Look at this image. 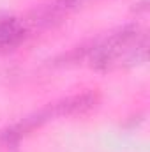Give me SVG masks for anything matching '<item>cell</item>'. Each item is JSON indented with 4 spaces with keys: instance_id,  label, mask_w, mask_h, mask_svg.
I'll use <instances>...</instances> for the list:
<instances>
[{
    "instance_id": "cell-2",
    "label": "cell",
    "mask_w": 150,
    "mask_h": 152,
    "mask_svg": "<svg viewBox=\"0 0 150 152\" xmlns=\"http://www.w3.org/2000/svg\"><path fill=\"white\" fill-rule=\"evenodd\" d=\"M27 36V25L11 16L0 18V53L16 48Z\"/></svg>"
},
{
    "instance_id": "cell-1",
    "label": "cell",
    "mask_w": 150,
    "mask_h": 152,
    "mask_svg": "<svg viewBox=\"0 0 150 152\" xmlns=\"http://www.w3.org/2000/svg\"><path fill=\"white\" fill-rule=\"evenodd\" d=\"M149 39L140 27H125L101 39L88 51V60L95 69L115 71L140 64L147 57Z\"/></svg>"
}]
</instances>
